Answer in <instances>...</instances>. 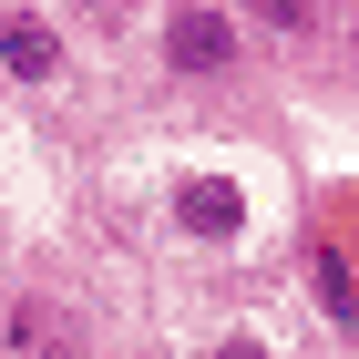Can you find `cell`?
<instances>
[{"mask_svg":"<svg viewBox=\"0 0 359 359\" xmlns=\"http://www.w3.org/2000/svg\"><path fill=\"white\" fill-rule=\"evenodd\" d=\"M165 72H175V83H236V72H247V31H236V11H216V0H175V11H165Z\"/></svg>","mask_w":359,"mask_h":359,"instance_id":"cell-1","label":"cell"},{"mask_svg":"<svg viewBox=\"0 0 359 359\" xmlns=\"http://www.w3.org/2000/svg\"><path fill=\"white\" fill-rule=\"evenodd\" d=\"M0 72L21 93H52L62 72H72V52H62V31L41 21V11H0Z\"/></svg>","mask_w":359,"mask_h":359,"instance_id":"cell-2","label":"cell"},{"mask_svg":"<svg viewBox=\"0 0 359 359\" xmlns=\"http://www.w3.org/2000/svg\"><path fill=\"white\" fill-rule=\"evenodd\" d=\"M175 226L205 236V247H226V236H247V195L216 185V175H185V185H175Z\"/></svg>","mask_w":359,"mask_h":359,"instance_id":"cell-3","label":"cell"},{"mask_svg":"<svg viewBox=\"0 0 359 359\" xmlns=\"http://www.w3.org/2000/svg\"><path fill=\"white\" fill-rule=\"evenodd\" d=\"M11 349H72V329H62V308H11Z\"/></svg>","mask_w":359,"mask_h":359,"instance_id":"cell-4","label":"cell"},{"mask_svg":"<svg viewBox=\"0 0 359 359\" xmlns=\"http://www.w3.org/2000/svg\"><path fill=\"white\" fill-rule=\"evenodd\" d=\"M308 267H318V298H329V318H339V329H359V298H349V267H339L329 247L308 257Z\"/></svg>","mask_w":359,"mask_h":359,"instance_id":"cell-5","label":"cell"},{"mask_svg":"<svg viewBox=\"0 0 359 359\" xmlns=\"http://www.w3.org/2000/svg\"><path fill=\"white\" fill-rule=\"evenodd\" d=\"M83 11H93V21H123V11H134V0H83Z\"/></svg>","mask_w":359,"mask_h":359,"instance_id":"cell-6","label":"cell"},{"mask_svg":"<svg viewBox=\"0 0 359 359\" xmlns=\"http://www.w3.org/2000/svg\"><path fill=\"white\" fill-rule=\"evenodd\" d=\"M349 52H359V21H349Z\"/></svg>","mask_w":359,"mask_h":359,"instance_id":"cell-7","label":"cell"}]
</instances>
